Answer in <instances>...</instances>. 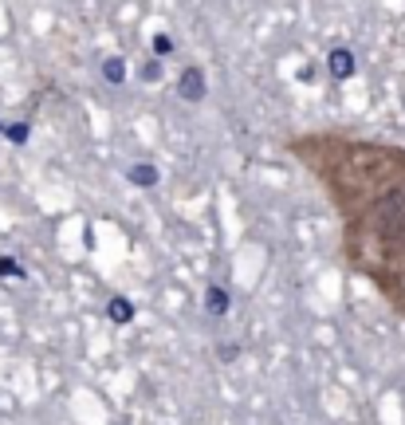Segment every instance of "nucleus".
Listing matches in <instances>:
<instances>
[{"label": "nucleus", "instance_id": "nucleus-1", "mask_svg": "<svg viewBox=\"0 0 405 425\" xmlns=\"http://www.w3.org/2000/svg\"><path fill=\"white\" fill-rule=\"evenodd\" d=\"M338 217V256L394 315H405V146L346 130H303L284 142Z\"/></svg>", "mask_w": 405, "mask_h": 425}, {"label": "nucleus", "instance_id": "nucleus-2", "mask_svg": "<svg viewBox=\"0 0 405 425\" xmlns=\"http://www.w3.org/2000/svg\"><path fill=\"white\" fill-rule=\"evenodd\" d=\"M205 91H209V87H205V71L201 68H185V71H181V79H178V95H181V99H185V102H201Z\"/></svg>", "mask_w": 405, "mask_h": 425}, {"label": "nucleus", "instance_id": "nucleus-3", "mask_svg": "<svg viewBox=\"0 0 405 425\" xmlns=\"http://www.w3.org/2000/svg\"><path fill=\"white\" fill-rule=\"evenodd\" d=\"M327 71H330V79H338V83H342V79H350L358 71V60H355V51L350 48H335L327 55Z\"/></svg>", "mask_w": 405, "mask_h": 425}, {"label": "nucleus", "instance_id": "nucleus-4", "mask_svg": "<svg viewBox=\"0 0 405 425\" xmlns=\"http://www.w3.org/2000/svg\"><path fill=\"white\" fill-rule=\"evenodd\" d=\"M228 307H232V296H228L220 284H209V288H205V311H209L212 319H225Z\"/></svg>", "mask_w": 405, "mask_h": 425}, {"label": "nucleus", "instance_id": "nucleus-5", "mask_svg": "<svg viewBox=\"0 0 405 425\" xmlns=\"http://www.w3.org/2000/svg\"><path fill=\"white\" fill-rule=\"evenodd\" d=\"M107 319H110V323H119V327H126L130 319H134V303H130L126 296H114L107 303Z\"/></svg>", "mask_w": 405, "mask_h": 425}, {"label": "nucleus", "instance_id": "nucleus-6", "mask_svg": "<svg viewBox=\"0 0 405 425\" xmlns=\"http://www.w3.org/2000/svg\"><path fill=\"white\" fill-rule=\"evenodd\" d=\"M126 178L134 181L138 189H153V185H158V170H153L150 162H134V166L126 170Z\"/></svg>", "mask_w": 405, "mask_h": 425}, {"label": "nucleus", "instance_id": "nucleus-7", "mask_svg": "<svg viewBox=\"0 0 405 425\" xmlns=\"http://www.w3.org/2000/svg\"><path fill=\"white\" fill-rule=\"evenodd\" d=\"M99 75L107 79L110 87H122L126 83V63L119 60V55H110V60H102V68H99Z\"/></svg>", "mask_w": 405, "mask_h": 425}, {"label": "nucleus", "instance_id": "nucleus-8", "mask_svg": "<svg viewBox=\"0 0 405 425\" xmlns=\"http://www.w3.org/2000/svg\"><path fill=\"white\" fill-rule=\"evenodd\" d=\"M4 138L16 142V146H24L28 142V122H12V127H4Z\"/></svg>", "mask_w": 405, "mask_h": 425}, {"label": "nucleus", "instance_id": "nucleus-9", "mask_svg": "<svg viewBox=\"0 0 405 425\" xmlns=\"http://www.w3.org/2000/svg\"><path fill=\"white\" fill-rule=\"evenodd\" d=\"M0 276H12V280H24V268H20L16 260H9V256H0Z\"/></svg>", "mask_w": 405, "mask_h": 425}, {"label": "nucleus", "instance_id": "nucleus-10", "mask_svg": "<svg viewBox=\"0 0 405 425\" xmlns=\"http://www.w3.org/2000/svg\"><path fill=\"white\" fill-rule=\"evenodd\" d=\"M138 75H142L146 83H158V79H161V60H150V63H142V71H138Z\"/></svg>", "mask_w": 405, "mask_h": 425}, {"label": "nucleus", "instance_id": "nucleus-11", "mask_svg": "<svg viewBox=\"0 0 405 425\" xmlns=\"http://www.w3.org/2000/svg\"><path fill=\"white\" fill-rule=\"evenodd\" d=\"M169 51H173V40H169V36H153V55H158V60H161V55H169Z\"/></svg>", "mask_w": 405, "mask_h": 425}, {"label": "nucleus", "instance_id": "nucleus-12", "mask_svg": "<svg viewBox=\"0 0 405 425\" xmlns=\"http://www.w3.org/2000/svg\"><path fill=\"white\" fill-rule=\"evenodd\" d=\"M217 358L220 362H232V358H240V347H232V343H228V347H217Z\"/></svg>", "mask_w": 405, "mask_h": 425}, {"label": "nucleus", "instance_id": "nucleus-13", "mask_svg": "<svg viewBox=\"0 0 405 425\" xmlns=\"http://www.w3.org/2000/svg\"><path fill=\"white\" fill-rule=\"evenodd\" d=\"M0 134H4V122H0Z\"/></svg>", "mask_w": 405, "mask_h": 425}]
</instances>
